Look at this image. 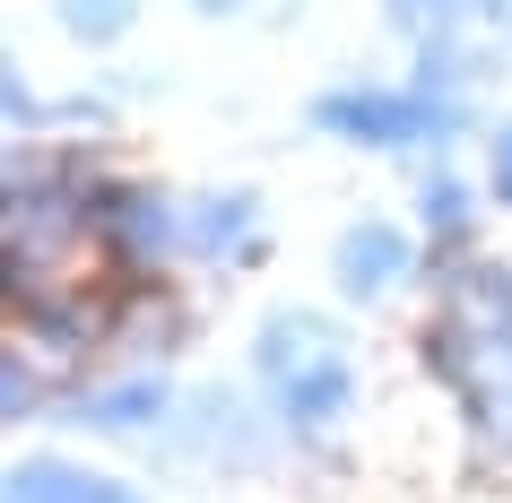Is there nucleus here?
I'll list each match as a JSON object with an SVG mask.
<instances>
[{
	"label": "nucleus",
	"instance_id": "obj_15",
	"mask_svg": "<svg viewBox=\"0 0 512 503\" xmlns=\"http://www.w3.org/2000/svg\"><path fill=\"white\" fill-rule=\"evenodd\" d=\"M191 9H209V18H235L243 0H191Z\"/></svg>",
	"mask_w": 512,
	"mask_h": 503
},
{
	"label": "nucleus",
	"instance_id": "obj_13",
	"mask_svg": "<svg viewBox=\"0 0 512 503\" xmlns=\"http://www.w3.org/2000/svg\"><path fill=\"white\" fill-rule=\"evenodd\" d=\"M9 122H18V131H35V122H44V105H35L27 79H9Z\"/></svg>",
	"mask_w": 512,
	"mask_h": 503
},
{
	"label": "nucleus",
	"instance_id": "obj_9",
	"mask_svg": "<svg viewBox=\"0 0 512 503\" xmlns=\"http://www.w3.org/2000/svg\"><path fill=\"white\" fill-rule=\"evenodd\" d=\"M313 356H330L322 347V330H313V313H278L261 339H252V365L270 373V382H287L296 365H313Z\"/></svg>",
	"mask_w": 512,
	"mask_h": 503
},
{
	"label": "nucleus",
	"instance_id": "obj_3",
	"mask_svg": "<svg viewBox=\"0 0 512 503\" xmlns=\"http://www.w3.org/2000/svg\"><path fill=\"white\" fill-rule=\"evenodd\" d=\"M434 287L452 295V313L478 330V347H495L512 365V269L504 261H478L469 243H452L443 261H434Z\"/></svg>",
	"mask_w": 512,
	"mask_h": 503
},
{
	"label": "nucleus",
	"instance_id": "obj_11",
	"mask_svg": "<svg viewBox=\"0 0 512 503\" xmlns=\"http://www.w3.org/2000/svg\"><path fill=\"white\" fill-rule=\"evenodd\" d=\"M139 0H61V27L79 35V44H113V35L131 27Z\"/></svg>",
	"mask_w": 512,
	"mask_h": 503
},
{
	"label": "nucleus",
	"instance_id": "obj_12",
	"mask_svg": "<svg viewBox=\"0 0 512 503\" xmlns=\"http://www.w3.org/2000/svg\"><path fill=\"white\" fill-rule=\"evenodd\" d=\"M44 408V373H35L27 339H18V356H9V417H35Z\"/></svg>",
	"mask_w": 512,
	"mask_h": 503
},
{
	"label": "nucleus",
	"instance_id": "obj_5",
	"mask_svg": "<svg viewBox=\"0 0 512 503\" xmlns=\"http://www.w3.org/2000/svg\"><path fill=\"white\" fill-rule=\"evenodd\" d=\"M348 356L330 347V356H313V365H296L287 382H278V417L296 425V434H322V425H339L348 417Z\"/></svg>",
	"mask_w": 512,
	"mask_h": 503
},
{
	"label": "nucleus",
	"instance_id": "obj_6",
	"mask_svg": "<svg viewBox=\"0 0 512 503\" xmlns=\"http://www.w3.org/2000/svg\"><path fill=\"white\" fill-rule=\"evenodd\" d=\"M408 278V235L400 226H348V243H339V287L365 304V295L400 287Z\"/></svg>",
	"mask_w": 512,
	"mask_h": 503
},
{
	"label": "nucleus",
	"instance_id": "obj_4",
	"mask_svg": "<svg viewBox=\"0 0 512 503\" xmlns=\"http://www.w3.org/2000/svg\"><path fill=\"white\" fill-rule=\"evenodd\" d=\"M252 235H261V200L252 191H200L183 209V252L191 261H252Z\"/></svg>",
	"mask_w": 512,
	"mask_h": 503
},
{
	"label": "nucleus",
	"instance_id": "obj_8",
	"mask_svg": "<svg viewBox=\"0 0 512 503\" xmlns=\"http://www.w3.org/2000/svg\"><path fill=\"white\" fill-rule=\"evenodd\" d=\"M61 417H70V425H96V434H122V425H157V417H165V382H157V373H131V382H105L96 399H70Z\"/></svg>",
	"mask_w": 512,
	"mask_h": 503
},
{
	"label": "nucleus",
	"instance_id": "obj_7",
	"mask_svg": "<svg viewBox=\"0 0 512 503\" xmlns=\"http://www.w3.org/2000/svg\"><path fill=\"white\" fill-rule=\"evenodd\" d=\"M9 503H139V495L96 469H70V460H18L9 469Z\"/></svg>",
	"mask_w": 512,
	"mask_h": 503
},
{
	"label": "nucleus",
	"instance_id": "obj_2",
	"mask_svg": "<svg viewBox=\"0 0 512 503\" xmlns=\"http://www.w3.org/2000/svg\"><path fill=\"white\" fill-rule=\"evenodd\" d=\"M313 122L356 139V148H426V139L452 131L460 113L443 96H426V87H408V96H391V87H348V96H322Z\"/></svg>",
	"mask_w": 512,
	"mask_h": 503
},
{
	"label": "nucleus",
	"instance_id": "obj_10",
	"mask_svg": "<svg viewBox=\"0 0 512 503\" xmlns=\"http://www.w3.org/2000/svg\"><path fill=\"white\" fill-rule=\"evenodd\" d=\"M417 217H426L443 243H469V226H478V209H469V183H460V174H434V183L417 191Z\"/></svg>",
	"mask_w": 512,
	"mask_h": 503
},
{
	"label": "nucleus",
	"instance_id": "obj_1",
	"mask_svg": "<svg viewBox=\"0 0 512 503\" xmlns=\"http://www.w3.org/2000/svg\"><path fill=\"white\" fill-rule=\"evenodd\" d=\"M96 235L113 252V278H157L174 252H183V209L165 200L157 183H122L113 174L96 191Z\"/></svg>",
	"mask_w": 512,
	"mask_h": 503
},
{
	"label": "nucleus",
	"instance_id": "obj_14",
	"mask_svg": "<svg viewBox=\"0 0 512 503\" xmlns=\"http://www.w3.org/2000/svg\"><path fill=\"white\" fill-rule=\"evenodd\" d=\"M486 183H495V200H504V209H512V131L495 139V165H486Z\"/></svg>",
	"mask_w": 512,
	"mask_h": 503
}]
</instances>
